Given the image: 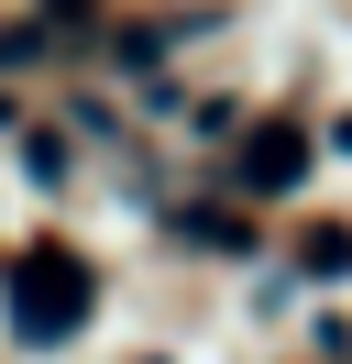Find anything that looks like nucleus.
Wrapping results in <instances>:
<instances>
[{
    "mask_svg": "<svg viewBox=\"0 0 352 364\" xmlns=\"http://www.w3.org/2000/svg\"><path fill=\"white\" fill-rule=\"evenodd\" d=\"M88 309H99V276H88V254L33 243V254L11 265V331H22V342H66V331H88Z\"/></svg>",
    "mask_w": 352,
    "mask_h": 364,
    "instance_id": "f257e3e1",
    "label": "nucleus"
},
{
    "mask_svg": "<svg viewBox=\"0 0 352 364\" xmlns=\"http://www.w3.org/2000/svg\"><path fill=\"white\" fill-rule=\"evenodd\" d=\"M297 177H308V133H297V122H264V133L242 144V188L275 199V188H297Z\"/></svg>",
    "mask_w": 352,
    "mask_h": 364,
    "instance_id": "f03ea898",
    "label": "nucleus"
},
{
    "mask_svg": "<svg viewBox=\"0 0 352 364\" xmlns=\"http://www.w3.org/2000/svg\"><path fill=\"white\" fill-rule=\"evenodd\" d=\"M308 265H319V276H352V232H341V221H319V243H308Z\"/></svg>",
    "mask_w": 352,
    "mask_h": 364,
    "instance_id": "7ed1b4c3",
    "label": "nucleus"
}]
</instances>
